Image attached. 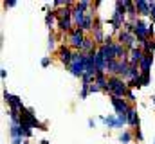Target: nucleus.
Masks as SVG:
<instances>
[{
    "mask_svg": "<svg viewBox=\"0 0 155 144\" xmlns=\"http://www.w3.org/2000/svg\"><path fill=\"white\" fill-rule=\"evenodd\" d=\"M128 22V15H126V7L123 5V0H117L116 2V9H114V13H112V18H110V25H112V29L119 33L123 27H124V24Z\"/></svg>",
    "mask_w": 155,
    "mask_h": 144,
    "instance_id": "obj_1",
    "label": "nucleus"
},
{
    "mask_svg": "<svg viewBox=\"0 0 155 144\" xmlns=\"http://www.w3.org/2000/svg\"><path fill=\"white\" fill-rule=\"evenodd\" d=\"M108 96H116V97H126V94L130 92L128 88V83L119 77V76H108Z\"/></svg>",
    "mask_w": 155,
    "mask_h": 144,
    "instance_id": "obj_2",
    "label": "nucleus"
},
{
    "mask_svg": "<svg viewBox=\"0 0 155 144\" xmlns=\"http://www.w3.org/2000/svg\"><path fill=\"white\" fill-rule=\"evenodd\" d=\"M74 77H83L85 76V70H87V63H85V54L79 52V51H74V56H72V63L71 67L67 69Z\"/></svg>",
    "mask_w": 155,
    "mask_h": 144,
    "instance_id": "obj_3",
    "label": "nucleus"
},
{
    "mask_svg": "<svg viewBox=\"0 0 155 144\" xmlns=\"http://www.w3.org/2000/svg\"><path fill=\"white\" fill-rule=\"evenodd\" d=\"M85 38H87V34L83 33V29L74 27V29H72V33H71V34H67V45H69L72 51H79V52H81L83 43H85Z\"/></svg>",
    "mask_w": 155,
    "mask_h": 144,
    "instance_id": "obj_4",
    "label": "nucleus"
},
{
    "mask_svg": "<svg viewBox=\"0 0 155 144\" xmlns=\"http://www.w3.org/2000/svg\"><path fill=\"white\" fill-rule=\"evenodd\" d=\"M134 36L139 40V45L146 40H152L150 38V24H146L143 18H137L134 22Z\"/></svg>",
    "mask_w": 155,
    "mask_h": 144,
    "instance_id": "obj_5",
    "label": "nucleus"
},
{
    "mask_svg": "<svg viewBox=\"0 0 155 144\" xmlns=\"http://www.w3.org/2000/svg\"><path fill=\"white\" fill-rule=\"evenodd\" d=\"M56 54H58V60L65 65V69H69L71 67V63H72V56H74V51L67 45V43H60L58 45V51H56Z\"/></svg>",
    "mask_w": 155,
    "mask_h": 144,
    "instance_id": "obj_6",
    "label": "nucleus"
},
{
    "mask_svg": "<svg viewBox=\"0 0 155 144\" xmlns=\"http://www.w3.org/2000/svg\"><path fill=\"white\" fill-rule=\"evenodd\" d=\"M110 103L116 110V115H126L130 112L132 105L124 99V97H116V96H110Z\"/></svg>",
    "mask_w": 155,
    "mask_h": 144,
    "instance_id": "obj_7",
    "label": "nucleus"
},
{
    "mask_svg": "<svg viewBox=\"0 0 155 144\" xmlns=\"http://www.w3.org/2000/svg\"><path fill=\"white\" fill-rule=\"evenodd\" d=\"M4 101L9 105V108H16V110L25 108L24 103H22V99H20L18 96H13V94H9V92H4Z\"/></svg>",
    "mask_w": 155,
    "mask_h": 144,
    "instance_id": "obj_8",
    "label": "nucleus"
},
{
    "mask_svg": "<svg viewBox=\"0 0 155 144\" xmlns=\"http://www.w3.org/2000/svg\"><path fill=\"white\" fill-rule=\"evenodd\" d=\"M143 58H144V51L141 47L128 51V61H130V65H139L143 61Z\"/></svg>",
    "mask_w": 155,
    "mask_h": 144,
    "instance_id": "obj_9",
    "label": "nucleus"
},
{
    "mask_svg": "<svg viewBox=\"0 0 155 144\" xmlns=\"http://www.w3.org/2000/svg\"><path fill=\"white\" fill-rule=\"evenodd\" d=\"M85 16H87V11H83L78 5H74V9H72V24H74V27H81L83 25Z\"/></svg>",
    "mask_w": 155,
    "mask_h": 144,
    "instance_id": "obj_10",
    "label": "nucleus"
},
{
    "mask_svg": "<svg viewBox=\"0 0 155 144\" xmlns=\"http://www.w3.org/2000/svg\"><path fill=\"white\" fill-rule=\"evenodd\" d=\"M135 7H137L139 18L150 16V2H144V0H135Z\"/></svg>",
    "mask_w": 155,
    "mask_h": 144,
    "instance_id": "obj_11",
    "label": "nucleus"
},
{
    "mask_svg": "<svg viewBox=\"0 0 155 144\" xmlns=\"http://www.w3.org/2000/svg\"><path fill=\"white\" fill-rule=\"evenodd\" d=\"M126 124L128 126H134V128L139 126V115H137V110L134 106L130 108V112L126 113Z\"/></svg>",
    "mask_w": 155,
    "mask_h": 144,
    "instance_id": "obj_12",
    "label": "nucleus"
},
{
    "mask_svg": "<svg viewBox=\"0 0 155 144\" xmlns=\"http://www.w3.org/2000/svg\"><path fill=\"white\" fill-rule=\"evenodd\" d=\"M20 135H22L24 139H29V137L33 135V126H29V124H25V123L20 121Z\"/></svg>",
    "mask_w": 155,
    "mask_h": 144,
    "instance_id": "obj_13",
    "label": "nucleus"
},
{
    "mask_svg": "<svg viewBox=\"0 0 155 144\" xmlns=\"http://www.w3.org/2000/svg\"><path fill=\"white\" fill-rule=\"evenodd\" d=\"M101 121L108 126V128H117V115H108V117H101Z\"/></svg>",
    "mask_w": 155,
    "mask_h": 144,
    "instance_id": "obj_14",
    "label": "nucleus"
},
{
    "mask_svg": "<svg viewBox=\"0 0 155 144\" xmlns=\"http://www.w3.org/2000/svg\"><path fill=\"white\" fill-rule=\"evenodd\" d=\"M132 139H134V132H130V130H124V132L119 135V141H121L123 144L132 142Z\"/></svg>",
    "mask_w": 155,
    "mask_h": 144,
    "instance_id": "obj_15",
    "label": "nucleus"
},
{
    "mask_svg": "<svg viewBox=\"0 0 155 144\" xmlns=\"http://www.w3.org/2000/svg\"><path fill=\"white\" fill-rule=\"evenodd\" d=\"M58 40H60V38H58V34H56L54 31L49 34V51H51V52H52V51H58V49H56V41H58Z\"/></svg>",
    "mask_w": 155,
    "mask_h": 144,
    "instance_id": "obj_16",
    "label": "nucleus"
},
{
    "mask_svg": "<svg viewBox=\"0 0 155 144\" xmlns=\"http://www.w3.org/2000/svg\"><path fill=\"white\" fill-rule=\"evenodd\" d=\"M150 18H152V24H155V0L150 2Z\"/></svg>",
    "mask_w": 155,
    "mask_h": 144,
    "instance_id": "obj_17",
    "label": "nucleus"
},
{
    "mask_svg": "<svg viewBox=\"0 0 155 144\" xmlns=\"http://www.w3.org/2000/svg\"><path fill=\"white\" fill-rule=\"evenodd\" d=\"M124 99H126V101H128V103H130V105H132V103H135V101H137V99H135V96H134V92H132V90H130V92H128V94H126V97H124Z\"/></svg>",
    "mask_w": 155,
    "mask_h": 144,
    "instance_id": "obj_18",
    "label": "nucleus"
},
{
    "mask_svg": "<svg viewBox=\"0 0 155 144\" xmlns=\"http://www.w3.org/2000/svg\"><path fill=\"white\" fill-rule=\"evenodd\" d=\"M134 137H135L137 141H143V133H141V130H139V126H135V130H134Z\"/></svg>",
    "mask_w": 155,
    "mask_h": 144,
    "instance_id": "obj_19",
    "label": "nucleus"
},
{
    "mask_svg": "<svg viewBox=\"0 0 155 144\" xmlns=\"http://www.w3.org/2000/svg\"><path fill=\"white\" fill-rule=\"evenodd\" d=\"M51 63H52V60H51V58H43V60H41V67H49Z\"/></svg>",
    "mask_w": 155,
    "mask_h": 144,
    "instance_id": "obj_20",
    "label": "nucleus"
},
{
    "mask_svg": "<svg viewBox=\"0 0 155 144\" xmlns=\"http://www.w3.org/2000/svg\"><path fill=\"white\" fill-rule=\"evenodd\" d=\"M88 90H90V92H92V94H94V92H101V88H99V87H97V85H96V83H92V85H90V88H88Z\"/></svg>",
    "mask_w": 155,
    "mask_h": 144,
    "instance_id": "obj_21",
    "label": "nucleus"
},
{
    "mask_svg": "<svg viewBox=\"0 0 155 144\" xmlns=\"http://www.w3.org/2000/svg\"><path fill=\"white\" fill-rule=\"evenodd\" d=\"M16 5V2L15 0H9V2H4V7H15Z\"/></svg>",
    "mask_w": 155,
    "mask_h": 144,
    "instance_id": "obj_22",
    "label": "nucleus"
},
{
    "mask_svg": "<svg viewBox=\"0 0 155 144\" xmlns=\"http://www.w3.org/2000/svg\"><path fill=\"white\" fill-rule=\"evenodd\" d=\"M5 74H7V72H5V69H2V70H0V76H2V79H5Z\"/></svg>",
    "mask_w": 155,
    "mask_h": 144,
    "instance_id": "obj_23",
    "label": "nucleus"
},
{
    "mask_svg": "<svg viewBox=\"0 0 155 144\" xmlns=\"http://www.w3.org/2000/svg\"><path fill=\"white\" fill-rule=\"evenodd\" d=\"M40 144H51L49 141H40Z\"/></svg>",
    "mask_w": 155,
    "mask_h": 144,
    "instance_id": "obj_24",
    "label": "nucleus"
},
{
    "mask_svg": "<svg viewBox=\"0 0 155 144\" xmlns=\"http://www.w3.org/2000/svg\"><path fill=\"white\" fill-rule=\"evenodd\" d=\"M24 144H31V142H29V141H27V139H25V141H24Z\"/></svg>",
    "mask_w": 155,
    "mask_h": 144,
    "instance_id": "obj_25",
    "label": "nucleus"
},
{
    "mask_svg": "<svg viewBox=\"0 0 155 144\" xmlns=\"http://www.w3.org/2000/svg\"><path fill=\"white\" fill-rule=\"evenodd\" d=\"M153 103H155V101H153Z\"/></svg>",
    "mask_w": 155,
    "mask_h": 144,
    "instance_id": "obj_26",
    "label": "nucleus"
}]
</instances>
